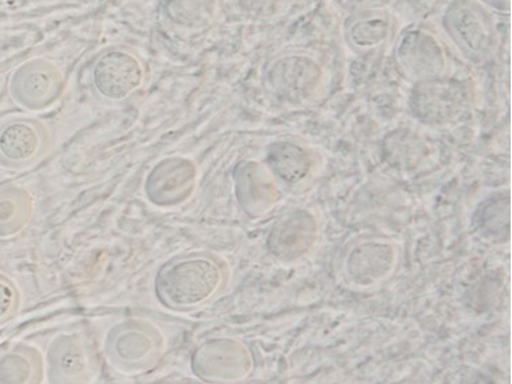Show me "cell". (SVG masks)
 I'll list each match as a JSON object with an SVG mask.
<instances>
[{
  "instance_id": "obj_1",
  "label": "cell",
  "mask_w": 512,
  "mask_h": 384,
  "mask_svg": "<svg viewBox=\"0 0 512 384\" xmlns=\"http://www.w3.org/2000/svg\"><path fill=\"white\" fill-rule=\"evenodd\" d=\"M225 262L208 252L178 254L158 269L155 296L173 313H192L221 295L227 283Z\"/></svg>"
},
{
  "instance_id": "obj_2",
  "label": "cell",
  "mask_w": 512,
  "mask_h": 384,
  "mask_svg": "<svg viewBox=\"0 0 512 384\" xmlns=\"http://www.w3.org/2000/svg\"><path fill=\"white\" fill-rule=\"evenodd\" d=\"M147 67L138 52L125 45L102 49L89 68V86L97 101L121 105L142 91Z\"/></svg>"
},
{
  "instance_id": "obj_3",
  "label": "cell",
  "mask_w": 512,
  "mask_h": 384,
  "mask_svg": "<svg viewBox=\"0 0 512 384\" xmlns=\"http://www.w3.org/2000/svg\"><path fill=\"white\" fill-rule=\"evenodd\" d=\"M165 352L166 341L161 330L142 319H125L106 334V359L123 374L153 370Z\"/></svg>"
},
{
  "instance_id": "obj_4",
  "label": "cell",
  "mask_w": 512,
  "mask_h": 384,
  "mask_svg": "<svg viewBox=\"0 0 512 384\" xmlns=\"http://www.w3.org/2000/svg\"><path fill=\"white\" fill-rule=\"evenodd\" d=\"M52 147L47 124L29 116H10L0 120V167L26 170L43 161Z\"/></svg>"
},
{
  "instance_id": "obj_5",
  "label": "cell",
  "mask_w": 512,
  "mask_h": 384,
  "mask_svg": "<svg viewBox=\"0 0 512 384\" xmlns=\"http://www.w3.org/2000/svg\"><path fill=\"white\" fill-rule=\"evenodd\" d=\"M66 76L62 68L45 57H36L15 70L10 94L15 104L29 112L51 109L63 97Z\"/></svg>"
},
{
  "instance_id": "obj_6",
  "label": "cell",
  "mask_w": 512,
  "mask_h": 384,
  "mask_svg": "<svg viewBox=\"0 0 512 384\" xmlns=\"http://www.w3.org/2000/svg\"><path fill=\"white\" fill-rule=\"evenodd\" d=\"M443 26L464 56L481 60L489 56L495 33L487 10L474 0H454L443 14Z\"/></svg>"
},
{
  "instance_id": "obj_7",
  "label": "cell",
  "mask_w": 512,
  "mask_h": 384,
  "mask_svg": "<svg viewBox=\"0 0 512 384\" xmlns=\"http://www.w3.org/2000/svg\"><path fill=\"white\" fill-rule=\"evenodd\" d=\"M468 102V89L454 78L427 79L417 82L409 95V110L417 121L426 125L450 123Z\"/></svg>"
},
{
  "instance_id": "obj_8",
  "label": "cell",
  "mask_w": 512,
  "mask_h": 384,
  "mask_svg": "<svg viewBox=\"0 0 512 384\" xmlns=\"http://www.w3.org/2000/svg\"><path fill=\"white\" fill-rule=\"evenodd\" d=\"M98 356L93 342L81 333L60 334L49 345V383H89L98 374Z\"/></svg>"
},
{
  "instance_id": "obj_9",
  "label": "cell",
  "mask_w": 512,
  "mask_h": 384,
  "mask_svg": "<svg viewBox=\"0 0 512 384\" xmlns=\"http://www.w3.org/2000/svg\"><path fill=\"white\" fill-rule=\"evenodd\" d=\"M196 163L185 157L162 159L147 174L144 195L155 207L174 208L187 203L197 185Z\"/></svg>"
},
{
  "instance_id": "obj_10",
  "label": "cell",
  "mask_w": 512,
  "mask_h": 384,
  "mask_svg": "<svg viewBox=\"0 0 512 384\" xmlns=\"http://www.w3.org/2000/svg\"><path fill=\"white\" fill-rule=\"evenodd\" d=\"M191 366L193 374L203 382H234L252 370V356L240 342L216 338L195 349Z\"/></svg>"
},
{
  "instance_id": "obj_11",
  "label": "cell",
  "mask_w": 512,
  "mask_h": 384,
  "mask_svg": "<svg viewBox=\"0 0 512 384\" xmlns=\"http://www.w3.org/2000/svg\"><path fill=\"white\" fill-rule=\"evenodd\" d=\"M321 68L312 57L291 55L280 57L265 74L268 90L286 104L309 100L321 81Z\"/></svg>"
},
{
  "instance_id": "obj_12",
  "label": "cell",
  "mask_w": 512,
  "mask_h": 384,
  "mask_svg": "<svg viewBox=\"0 0 512 384\" xmlns=\"http://www.w3.org/2000/svg\"><path fill=\"white\" fill-rule=\"evenodd\" d=\"M396 60L402 75L415 83L441 76L446 64L441 44L420 29L402 34L396 48Z\"/></svg>"
},
{
  "instance_id": "obj_13",
  "label": "cell",
  "mask_w": 512,
  "mask_h": 384,
  "mask_svg": "<svg viewBox=\"0 0 512 384\" xmlns=\"http://www.w3.org/2000/svg\"><path fill=\"white\" fill-rule=\"evenodd\" d=\"M390 26L389 15L382 9L354 11L344 22L345 41L352 51L369 53L385 43Z\"/></svg>"
},
{
  "instance_id": "obj_14",
  "label": "cell",
  "mask_w": 512,
  "mask_h": 384,
  "mask_svg": "<svg viewBox=\"0 0 512 384\" xmlns=\"http://www.w3.org/2000/svg\"><path fill=\"white\" fill-rule=\"evenodd\" d=\"M45 363L39 349L28 344L0 348V384L43 383Z\"/></svg>"
},
{
  "instance_id": "obj_15",
  "label": "cell",
  "mask_w": 512,
  "mask_h": 384,
  "mask_svg": "<svg viewBox=\"0 0 512 384\" xmlns=\"http://www.w3.org/2000/svg\"><path fill=\"white\" fill-rule=\"evenodd\" d=\"M316 235V223L305 212H297L272 228L268 247L272 254L282 260L301 256L312 245Z\"/></svg>"
},
{
  "instance_id": "obj_16",
  "label": "cell",
  "mask_w": 512,
  "mask_h": 384,
  "mask_svg": "<svg viewBox=\"0 0 512 384\" xmlns=\"http://www.w3.org/2000/svg\"><path fill=\"white\" fill-rule=\"evenodd\" d=\"M238 201L250 216L264 214L275 197L267 171L257 162H245L235 171Z\"/></svg>"
},
{
  "instance_id": "obj_17",
  "label": "cell",
  "mask_w": 512,
  "mask_h": 384,
  "mask_svg": "<svg viewBox=\"0 0 512 384\" xmlns=\"http://www.w3.org/2000/svg\"><path fill=\"white\" fill-rule=\"evenodd\" d=\"M34 201L24 186L5 182L0 184V238L18 235L33 218Z\"/></svg>"
},
{
  "instance_id": "obj_18",
  "label": "cell",
  "mask_w": 512,
  "mask_h": 384,
  "mask_svg": "<svg viewBox=\"0 0 512 384\" xmlns=\"http://www.w3.org/2000/svg\"><path fill=\"white\" fill-rule=\"evenodd\" d=\"M265 162L273 176L290 185L305 180L313 166L309 152L287 140L269 144Z\"/></svg>"
},
{
  "instance_id": "obj_19",
  "label": "cell",
  "mask_w": 512,
  "mask_h": 384,
  "mask_svg": "<svg viewBox=\"0 0 512 384\" xmlns=\"http://www.w3.org/2000/svg\"><path fill=\"white\" fill-rule=\"evenodd\" d=\"M393 261L394 252L389 245L377 242L363 243L348 257L347 269L356 283L369 285L388 275Z\"/></svg>"
},
{
  "instance_id": "obj_20",
  "label": "cell",
  "mask_w": 512,
  "mask_h": 384,
  "mask_svg": "<svg viewBox=\"0 0 512 384\" xmlns=\"http://www.w3.org/2000/svg\"><path fill=\"white\" fill-rule=\"evenodd\" d=\"M383 155L390 166L401 170H412L428 155V144L417 133L401 129L389 133L383 140Z\"/></svg>"
},
{
  "instance_id": "obj_21",
  "label": "cell",
  "mask_w": 512,
  "mask_h": 384,
  "mask_svg": "<svg viewBox=\"0 0 512 384\" xmlns=\"http://www.w3.org/2000/svg\"><path fill=\"white\" fill-rule=\"evenodd\" d=\"M210 6L207 0H165L162 14L170 28L187 33L206 25L211 17L207 13Z\"/></svg>"
},
{
  "instance_id": "obj_22",
  "label": "cell",
  "mask_w": 512,
  "mask_h": 384,
  "mask_svg": "<svg viewBox=\"0 0 512 384\" xmlns=\"http://www.w3.org/2000/svg\"><path fill=\"white\" fill-rule=\"evenodd\" d=\"M21 292L10 277L0 273V328L13 321L21 309Z\"/></svg>"
},
{
  "instance_id": "obj_23",
  "label": "cell",
  "mask_w": 512,
  "mask_h": 384,
  "mask_svg": "<svg viewBox=\"0 0 512 384\" xmlns=\"http://www.w3.org/2000/svg\"><path fill=\"white\" fill-rule=\"evenodd\" d=\"M344 9L352 11L366 10V9H382L383 5L389 3V0H339Z\"/></svg>"
},
{
  "instance_id": "obj_24",
  "label": "cell",
  "mask_w": 512,
  "mask_h": 384,
  "mask_svg": "<svg viewBox=\"0 0 512 384\" xmlns=\"http://www.w3.org/2000/svg\"><path fill=\"white\" fill-rule=\"evenodd\" d=\"M238 3L248 11H259L261 13L271 2L269 0H238Z\"/></svg>"
},
{
  "instance_id": "obj_25",
  "label": "cell",
  "mask_w": 512,
  "mask_h": 384,
  "mask_svg": "<svg viewBox=\"0 0 512 384\" xmlns=\"http://www.w3.org/2000/svg\"><path fill=\"white\" fill-rule=\"evenodd\" d=\"M481 2H483L484 5L492 7V9L504 11V13L510 11L511 0H481Z\"/></svg>"
}]
</instances>
